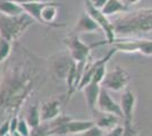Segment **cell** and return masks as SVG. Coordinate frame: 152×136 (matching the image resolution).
Returning <instances> with one entry per match:
<instances>
[{"instance_id":"6da1fadb","label":"cell","mask_w":152,"mask_h":136,"mask_svg":"<svg viewBox=\"0 0 152 136\" xmlns=\"http://www.w3.org/2000/svg\"><path fill=\"white\" fill-rule=\"evenodd\" d=\"M12 55L7 59L0 81V115L12 118L47 78L42 58L37 57L24 45L14 42Z\"/></svg>"},{"instance_id":"7a4b0ae2","label":"cell","mask_w":152,"mask_h":136,"mask_svg":"<svg viewBox=\"0 0 152 136\" xmlns=\"http://www.w3.org/2000/svg\"><path fill=\"white\" fill-rule=\"evenodd\" d=\"M116 34L125 38H139L152 33V8H142L125 13L114 23Z\"/></svg>"},{"instance_id":"3957f363","label":"cell","mask_w":152,"mask_h":136,"mask_svg":"<svg viewBox=\"0 0 152 136\" xmlns=\"http://www.w3.org/2000/svg\"><path fill=\"white\" fill-rule=\"evenodd\" d=\"M35 20L28 14H22L19 16H6L0 14V39L10 42H17L19 36L27 31Z\"/></svg>"},{"instance_id":"277c9868","label":"cell","mask_w":152,"mask_h":136,"mask_svg":"<svg viewBox=\"0 0 152 136\" xmlns=\"http://www.w3.org/2000/svg\"><path fill=\"white\" fill-rule=\"evenodd\" d=\"M84 1V7H85V12L89 14L90 16L93 18V20L99 24L100 28H101L104 35H106V41H101V42H98V43H93L92 48L95 47H99V45H106V44H113L114 41L116 40V32H115V27L114 24L108 20V17L102 13L100 9L95 8L91 0H83Z\"/></svg>"},{"instance_id":"5b68a950","label":"cell","mask_w":152,"mask_h":136,"mask_svg":"<svg viewBox=\"0 0 152 136\" xmlns=\"http://www.w3.org/2000/svg\"><path fill=\"white\" fill-rule=\"evenodd\" d=\"M129 73L121 66H116L111 71H107L106 76L103 78L101 86L107 89L108 91L119 92L127 89V85L129 83Z\"/></svg>"},{"instance_id":"8992f818","label":"cell","mask_w":152,"mask_h":136,"mask_svg":"<svg viewBox=\"0 0 152 136\" xmlns=\"http://www.w3.org/2000/svg\"><path fill=\"white\" fill-rule=\"evenodd\" d=\"M74 60L69 53H57L48 60V66L52 78L56 81H66Z\"/></svg>"},{"instance_id":"52a82bcc","label":"cell","mask_w":152,"mask_h":136,"mask_svg":"<svg viewBox=\"0 0 152 136\" xmlns=\"http://www.w3.org/2000/svg\"><path fill=\"white\" fill-rule=\"evenodd\" d=\"M64 44L68 49V53L75 63L88 61L90 59L91 50L93 49L92 45L85 44L83 41H81L80 35L70 34V33L67 38L64 39Z\"/></svg>"},{"instance_id":"ba28073f","label":"cell","mask_w":152,"mask_h":136,"mask_svg":"<svg viewBox=\"0 0 152 136\" xmlns=\"http://www.w3.org/2000/svg\"><path fill=\"white\" fill-rule=\"evenodd\" d=\"M66 94L60 97H53L51 99H47L40 104V113L42 121H49L59 115L63 113L64 109L66 107Z\"/></svg>"},{"instance_id":"9c48e42d","label":"cell","mask_w":152,"mask_h":136,"mask_svg":"<svg viewBox=\"0 0 152 136\" xmlns=\"http://www.w3.org/2000/svg\"><path fill=\"white\" fill-rule=\"evenodd\" d=\"M96 109L103 111V112H108V113H113L116 116L121 117L124 120V115L121 111V104L116 102L111 95L109 94V91L104 87L101 86V91H100V95L98 99V103H96Z\"/></svg>"},{"instance_id":"30bf717a","label":"cell","mask_w":152,"mask_h":136,"mask_svg":"<svg viewBox=\"0 0 152 136\" xmlns=\"http://www.w3.org/2000/svg\"><path fill=\"white\" fill-rule=\"evenodd\" d=\"M93 113V121H94L95 126L100 127L103 130H110L117 125H119L121 121L124 123V120L121 117L113 115V113H108V112H103V111L99 110V109H94L92 111Z\"/></svg>"},{"instance_id":"8fae6325","label":"cell","mask_w":152,"mask_h":136,"mask_svg":"<svg viewBox=\"0 0 152 136\" xmlns=\"http://www.w3.org/2000/svg\"><path fill=\"white\" fill-rule=\"evenodd\" d=\"M60 2H53V1H48L45 2L42 10H41V15H40V23L45 24L50 27H55V28H59V27H64L66 26L63 23H55V20L57 17V10L58 7L60 6Z\"/></svg>"},{"instance_id":"7c38bea8","label":"cell","mask_w":152,"mask_h":136,"mask_svg":"<svg viewBox=\"0 0 152 136\" xmlns=\"http://www.w3.org/2000/svg\"><path fill=\"white\" fill-rule=\"evenodd\" d=\"M121 108L124 115V123H133V115L135 104H136V97L134 92L129 89L124 90L121 95Z\"/></svg>"},{"instance_id":"4fadbf2b","label":"cell","mask_w":152,"mask_h":136,"mask_svg":"<svg viewBox=\"0 0 152 136\" xmlns=\"http://www.w3.org/2000/svg\"><path fill=\"white\" fill-rule=\"evenodd\" d=\"M101 30L99 24L95 22L89 14L83 13L80 18L76 22L74 28L70 31V34H75V35H80V34H83V33H93Z\"/></svg>"},{"instance_id":"5bb4252c","label":"cell","mask_w":152,"mask_h":136,"mask_svg":"<svg viewBox=\"0 0 152 136\" xmlns=\"http://www.w3.org/2000/svg\"><path fill=\"white\" fill-rule=\"evenodd\" d=\"M82 91L84 93V97H85V101H86V104H88L90 110L93 111L94 109H96L98 99H99L100 91H101V84L91 82Z\"/></svg>"},{"instance_id":"9a60e30c","label":"cell","mask_w":152,"mask_h":136,"mask_svg":"<svg viewBox=\"0 0 152 136\" xmlns=\"http://www.w3.org/2000/svg\"><path fill=\"white\" fill-rule=\"evenodd\" d=\"M131 7L128 6L127 4L123 2L121 0H108V2L104 5V7L101 9V12L107 17L113 16L116 14H125L131 12Z\"/></svg>"},{"instance_id":"2e32d148","label":"cell","mask_w":152,"mask_h":136,"mask_svg":"<svg viewBox=\"0 0 152 136\" xmlns=\"http://www.w3.org/2000/svg\"><path fill=\"white\" fill-rule=\"evenodd\" d=\"M24 118H25V120L30 125L31 128H34V127H37L42 123L41 113H40V103L39 102H33V103L28 104L25 110Z\"/></svg>"},{"instance_id":"e0dca14e","label":"cell","mask_w":152,"mask_h":136,"mask_svg":"<svg viewBox=\"0 0 152 136\" xmlns=\"http://www.w3.org/2000/svg\"><path fill=\"white\" fill-rule=\"evenodd\" d=\"M25 13L20 4L12 0H0V14L6 16H19Z\"/></svg>"},{"instance_id":"ac0fdd59","label":"cell","mask_w":152,"mask_h":136,"mask_svg":"<svg viewBox=\"0 0 152 136\" xmlns=\"http://www.w3.org/2000/svg\"><path fill=\"white\" fill-rule=\"evenodd\" d=\"M13 42L5 39H0V64L5 63L13 51Z\"/></svg>"},{"instance_id":"d6986e66","label":"cell","mask_w":152,"mask_h":136,"mask_svg":"<svg viewBox=\"0 0 152 136\" xmlns=\"http://www.w3.org/2000/svg\"><path fill=\"white\" fill-rule=\"evenodd\" d=\"M144 56H152V40L140 38V50Z\"/></svg>"},{"instance_id":"ffe728a7","label":"cell","mask_w":152,"mask_h":136,"mask_svg":"<svg viewBox=\"0 0 152 136\" xmlns=\"http://www.w3.org/2000/svg\"><path fill=\"white\" fill-rule=\"evenodd\" d=\"M106 68H107V64L99 66V67L96 68V71H95L94 75H93L92 82H95V83H99V84H101L102 81H103V78H104V76H106V74H107V71H106Z\"/></svg>"},{"instance_id":"44dd1931","label":"cell","mask_w":152,"mask_h":136,"mask_svg":"<svg viewBox=\"0 0 152 136\" xmlns=\"http://www.w3.org/2000/svg\"><path fill=\"white\" fill-rule=\"evenodd\" d=\"M31 127L25 120V118H20L18 120V125H17V132L23 136H30L31 134Z\"/></svg>"},{"instance_id":"7402d4cb","label":"cell","mask_w":152,"mask_h":136,"mask_svg":"<svg viewBox=\"0 0 152 136\" xmlns=\"http://www.w3.org/2000/svg\"><path fill=\"white\" fill-rule=\"evenodd\" d=\"M121 136H139V127L133 123H124V133Z\"/></svg>"},{"instance_id":"603a6c76","label":"cell","mask_w":152,"mask_h":136,"mask_svg":"<svg viewBox=\"0 0 152 136\" xmlns=\"http://www.w3.org/2000/svg\"><path fill=\"white\" fill-rule=\"evenodd\" d=\"M73 136H104V130L101 129L98 126H93L92 128L85 130V132H83L81 134H77V135Z\"/></svg>"},{"instance_id":"cb8c5ba5","label":"cell","mask_w":152,"mask_h":136,"mask_svg":"<svg viewBox=\"0 0 152 136\" xmlns=\"http://www.w3.org/2000/svg\"><path fill=\"white\" fill-rule=\"evenodd\" d=\"M10 134V118H7L0 125V136H7Z\"/></svg>"},{"instance_id":"d4e9b609","label":"cell","mask_w":152,"mask_h":136,"mask_svg":"<svg viewBox=\"0 0 152 136\" xmlns=\"http://www.w3.org/2000/svg\"><path fill=\"white\" fill-rule=\"evenodd\" d=\"M124 133V123L123 125H117L116 127H114L113 129L108 130L107 134H104V136H121Z\"/></svg>"},{"instance_id":"484cf974","label":"cell","mask_w":152,"mask_h":136,"mask_svg":"<svg viewBox=\"0 0 152 136\" xmlns=\"http://www.w3.org/2000/svg\"><path fill=\"white\" fill-rule=\"evenodd\" d=\"M91 2H92V5H93L95 8H98V9L101 10L102 8L104 7V5L108 2V0H91Z\"/></svg>"},{"instance_id":"4316f807","label":"cell","mask_w":152,"mask_h":136,"mask_svg":"<svg viewBox=\"0 0 152 136\" xmlns=\"http://www.w3.org/2000/svg\"><path fill=\"white\" fill-rule=\"evenodd\" d=\"M17 4H30V2H48V1H52V0H12Z\"/></svg>"},{"instance_id":"83f0119b","label":"cell","mask_w":152,"mask_h":136,"mask_svg":"<svg viewBox=\"0 0 152 136\" xmlns=\"http://www.w3.org/2000/svg\"><path fill=\"white\" fill-rule=\"evenodd\" d=\"M140 0H126V4L128 6H131V5H135V4H137Z\"/></svg>"},{"instance_id":"f1b7e54d","label":"cell","mask_w":152,"mask_h":136,"mask_svg":"<svg viewBox=\"0 0 152 136\" xmlns=\"http://www.w3.org/2000/svg\"><path fill=\"white\" fill-rule=\"evenodd\" d=\"M12 135H13V136H23V135H22V134H19L18 132H15V133H13Z\"/></svg>"},{"instance_id":"f546056e","label":"cell","mask_w":152,"mask_h":136,"mask_svg":"<svg viewBox=\"0 0 152 136\" xmlns=\"http://www.w3.org/2000/svg\"><path fill=\"white\" fill-rule=\"evenodd\" d=\"M121 1H123V2H125V4H126V0H121Z\"/></svg>"},{"instance_id":"4dcf8cb0","label":"cell","mask_w":152,"mask_h":136,"mask_svg":"<svg viewBox=\"0 0 152 136\" xmlns=\"http://www.w3.org/2000/svg\"><path fill=\"white\" fill-rule=\"evenodd\" d=\"M7 136H13V135H12V134H9V135H7Z\"/></svg>"}]
</instances>
